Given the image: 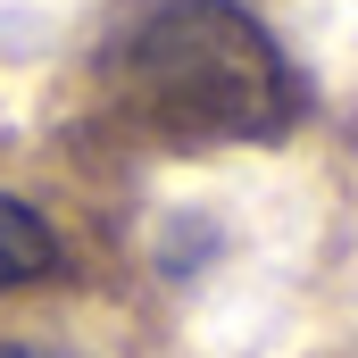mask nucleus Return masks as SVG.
Returning a JSON list of instances; mask_svg holds the SVG:
<instances>
[{
	"label": "nucleus",
	"mask_w": 358,
	"mask_h": 358,
	"mask_svg": "<svg viewBox=\"0 0 358 358\" xmlns=\"http://www.w3.org/2000/svg\"><path fill=\"white\" fill-rule=\"evenodd\" d=\"M0 358H42V350H25V342H0Z\"/></svg>",
	"instance_id": "7ed1b4c3"
},
{
	"label": "nucleus",
	"mask_w": 358,
	"mask_h": 358,
	"mask_svg": "<svg viewBox=\"0 0 358 358\" xmlns=\"http://www.w3.org/2000/svg\"><path fill=\"white\" fill-rule=\"evenodd\" d=\"M134 108L176 142H283L308 117V84L242 0H167L125 42Z\"/></svg>",
	"instance_id": "f257e3e1"
},
{
	"label": "nucleus",
	"mask_w": 358,
	"mask_h": 358,
	"mask_svg": "<svg viewBox=\"0 0 358 358\" xmlns=\"http://www.w3.org/2000/svg\"><path fill=\"white\" fill-rule=\"evenodd\" d=\"M50 275H59V234H50L17 192H0V292L50 283Z\"/></svg>",
	"instance_id": "f03ea898"
}]
</instances>
